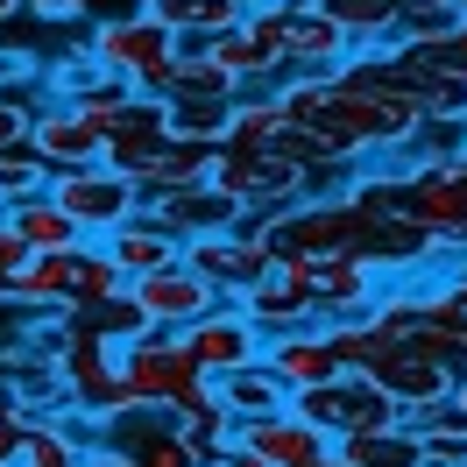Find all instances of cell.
Segmentation results:
<instances>
[{
  "label": "cell",
  "mask_w": 467,
  "mask_h": 467,
  "mask_svg": "<svg viewBox=\"0 0 467 467\" xmlns=\"http://www.w3.org/2000/svg\"><path fill=\"white\" fill-rule=\"evenodd\" d=\"M57 376H64V404L78 410L86 425H107V418H120V410L135 404V397H128V382H120L114 348H107L99 333H71V340H64Z\"/></svg>",
  "instance_id": "obj_5"
},
{
  "label": "cell",
  "mask_w": 467,
  "mask_h": 467,
  "mask_svg": "<svg viewBox=\"0 0 467 467\" xmlns=\"http://www.w3.org/2000/svg\"><path fill=\"white\" fill-rule=\"evenodd\" d=\"M29 263V248H22V241H15V234L0 227V284H7V276H15V269Z\"/></svg>",
  "instance_id": "obj_29"
},
{
  "label": "cell",
  "mask_w": 467,
  "mask_h": 467,
  "mask_svg": "<svg viewBox=\"0 0 467 467\" xmlns=\"http://www.w3.org/2000/svg\"><path fill=\"white\" fill-rule=\"evenodd\" d=\"M29 120H36V107L22 99V92H0V149L29 142Z\"/></svg>",
  "instance_id": "obj_26"
},
{
  "label": "cell",
  "mask_w": 467,
  "mask_h": 467,
  "mask_svg": "<svg viewBox=\"0 0 467 467\" xmlns=\"http://www.w3.org/2000/svg\"><path fill=\"white\" fill-rule=\"evenodd\" d=\"M213 404L227 425H255V418H276V410H291V389L269 376L263 361H248V368H234V376H213Z\"/></svg>",
  "instance_id": "obj_15"
},
{
  "label": "cell",
  "mask_w": 467,
  "mask_h": 467,
  "mask_svg": "<svg viewBox=\"0 0 467 467\" xmlns=\"http://www.w3.org/2000/svg\"><path fill=\"white\" fill-rule=\"evenodd\" d=\"M446 404L461 410V425H467V376H453V389H446Z\"/></svg>",
  "instance_id": "obj_31"
},
{
  "label": "cell",
  "mask_w": 467,
  "mask_h": 467,
  "mask_svg": "<svg viewBox=\"0 0 467 467\" xmlns=\"http://www.w3.org/2000/svg\"><path fill=\"white\" fill-rule=\"evenodd\" d=\"M333 453L348 467H418V432H354V439H333Z\"/></svg>",
  "instance_id": "obj_23"
},
{
  "label": "cell",
  "mask_w": 467,
  "mask_h": 467,
  "mask_svg": "<svg viewBox=\"0 0 467 467\" xmlns=\"http://www.w3.org/2000/svg\"><path fill=\"white\" fill-rule=\"evenodd\" d=\"M418 467H467V425L418 432Z\"/></svg>",
  "instance_id": "obj_25"
},
{
  "label": "cell",
  "mask_w": 467,
  "mask_h": 467,
  "mask_svg": "<svg viewBox=\"0 0 467 467\" xmlns=\"http://www.w3.org/2000/svg\"><path fill=\"white\" fill-rule=\"evenodd\" d=\"M22 7H29V0H0V29H7V22L22 15Z\"/></svg>",
  "instance_id": "obj_32"
},
{
  "label": "cell",
  "mask_w": 467,
  "mask_h": 467,
  "mask_svg": "<svg viewBox=\"0 0 467 467\" xmlns=\"http://www.w3.org/2000/svg\"><path fill=\"white\" fill-rule=\"evenodd\" d=\"M284 7H291V0H284ZM284 7H263V15L220 29L213 43H199V57L213 64L234 92L241 86H276V71H284Z\"/></svg>",
  "instance_id": "obj_4"
},
{
  "label": "cell",
  "mask_w": 467,
  "mask_h": 467,
  "mask_svg": "<svg viewBox=\"0 0 467 467\" xmlns=\"http://www.w3.org/2000/svg\"><path fill=\"white\" fill-rule=\"evenodd\" d=\"M0 213H7V199H0Z\"/></svg>",
  "instance_id": "obj_34"
},
{
  "label": "cell",
  "mask_w": 467,
  "mask_h": 467,
  "mask_svg": "<svg viewBox=\"0 0 467 467\" xmlns=\"http://www.w3.org/2000/svg\"><path fill=\"white\" fill-rule=\"evenodd\" d=\"M120 297H128V312H135L149 333H184V326H199L213 305H227V297L213 291V284H205V276L184 263V255H177L171 269H149V276H135Z\"/></svg>",
  "instance_id": "obj_6"
},
{
  "label": "cell",
  "mask_w": 467,
  "mask_h": 467,
  "mask_svg": "<svg viewBox=\"0 0 467 467\" xmlns=\"http://www.w3.org/2000/svg\"><path fill=\"white\" fill-rule=\"evenodd\" d=\"M135 15L156 22L163 36H177V50H199V43H213L220 29H234V7H227V0H142Z\"/></svg>",
  "instance_id": "obj_16"
},
{
  "label": "cell",
  "mask_w": 467,
  "mask_h": 467,
  "mask_svg": "<svg viewBox=\"0 0 467 467\" xmlns=\"http://www.w3.org/2000/svg\"><path fill=\"white\" fill-rule=\"evenodd\" d=\"M404 64H410V57H404ZM410 92H418V114H425V128H467V78H461V71L410 64Z\"/></svg>",
  "instance_id": "obj_21"
},
{
  "label": "cell",
  "mask_w": 467,
  "mask_h": 467,
  "mask_svg": "<svg viewBox=\"0 0 467 467\" xmlns=\"http://www.w3.org/2000/svg\"><path fill=\"white\" fill-rule=\"evenodd\" d=\"M263 368L276 382H284V389H319V382H333L340 376V361H333V348H326L319 333H291V340H269L263 348Z\"/></svg>",
  "instance_id": "obj_17"
},
{
  "label": "cell",
  "mask_w": 467,
  "mask_h": 467,
  "mask_svg": "<svg viewBox=\"0 0 467 467\" xmlns=\"http://www.w3.org/2000/svg\"><path fill=\"white\" fill-rule=\"evenodd\" d=\"M29 149L50 163V177H57V171H92V163L107 156V135H99L92 120H78L71 107H36Z\"/></svg>",
  "instance_id": "obj_13"
},
{
  "label": "cell",
  "mask_w": 467,
  "mask_h": 467,
  "mask_svg": "<svg viewBox=\"0 0 467 467\" xmlns=\"http://www.w3.org/2000/svg\"><path fill=\"white\" fill-rule=\"evenodd\" d=\"M43 199L57 205L86 241H107V234H120L135 213H142V192H135L120 171H107V163H92V171H57Z\"/></svg>",
  "instance_id": "obj_3"
},
{
  "label": "cell",
  "mask_w": 467,
  "mask_h": 467,
  "mask_svg": "<svg viewBox=\"0 0 467 467\" xmlns=\"http://www.w3.org/2000/svg\"><path fill=\"white\" fill-rule=\"evenodd\" d=\"M184 263L199 269L205 284L220 297H241V291H255L269 276V255H263V241L248 227H227V234H199V241H184Z\"/></svg>",
  "instance_id": "obj_11"
},
{
  "label": "cell",
  "mask_w": 467,
  "mask_h": 467,
  "mask_svg": "<svg viewBox=\"0 0 467 467\" xmlns=\"http://www.w3.org/2000/svg\"><path fill=\"white\" fill-rule=\"evenodd\" d=\"M43 22H78V0H36Z\"/></svg>",
  "instance_id": "obj_30"
},
{
  "label": "cell",
  "mask_w": 467,
  "mask_h": 467,
  "mask_svg": "<svg viewBox=\"0 0 467 467\" xmlns=\"http://www.w3.org/2000/svg\"><path fill=\"white\" fill-rule=\"evenodd\" d=\"M319 7L333 29L354 43V57H389L397 50V29H404V7L397 0H305Z\"/></svg>",
  "instance_id": "obj_14"
},
{
  "label": "cell",
  "mask_w": 467,
  "mask_h": 467,
  "mask_svg": "<svg viewBox=\"0 0 467 467\" xmlns=\"http://www.w3.org/2000/svg\"><path fill=\"white\" fill-rule=\"evenodd\" d=\"M22 432H29V418H22L15 404H0V467L22 461Z\"/></svg>",
  "instance_id": "obj_27"
},
{
  "label": "cell",
  "mask_w": 467,
  "mask_h": 467,
  "mask_svg": "<svg viewBox=\"0 0 467 467\" xmlns=\"http://www.w3.org/2000/svg\"><path fill=\"white\" fill-rule=\"evenodd\" d=\"M177 340H184V354H192V368H199L205 382L234 376V368H248V361H263V348H269L263 333H255V319H248L234 297H227V305H213L199 326H184Z\"/></svg>",
  "instance_id": "obj_9"
},
{
  "label": "cell",
  "mask_w": 467,
  "mask_h": 467,
  "mask_svg": "<svg viewBox=\"0 0 467 467\" xmlns=\"http://www.w3.org/2000/svg\"><path fill=\"white\" fill-rule=\"evenodd\" d=\"M15 467H22V461H15Z\"/></svg>",
  "instance_id": "obj_35"
},
{
  "label": "cell",
  "mask_w": 467,
  "mask_h": 467,
  "mask_svg": "<svg viewBox=\"0 0 467 467\" xmlns=\"http://www.w3.org/2000/svg\"><path fill=\"white\" fill-rule=\"evenodd\" d=\"M86 467H128L120 453H86Z\"/></svg>",
  "instance_id": "obj_33"
},
{
  "label": "cell",
  "mask_w": 467,
  "mask_h": 467,
  "mask_svg": "<svg viewBox=\"0 0 467 467\" xmlns=\"http://www.w3.org/2000/svg\"><path fill=\"white\" fill-rule=\"evenodd\" d=\"M86 57L99 64L107 78H120L128 92L163 99L171 64H177V36H163L156 22H142V15H120V22H99V29L86 36Z\"/></svg>",
  "instance_id": "obj_2"
},
{
  "label": "cell",
  "mask_w": 467,
  "mask_h": 467,
  "mask_svg": "<svg viewBox=\"0 0 467 467\" xmlns=\"http://www.w3.org/2000/svg\"><path fill=\"white\" fill-rule=\"evenodd\" d=\"M120 361V382H128V397L149 410H177V418H192L205 404V376L192 368V354L177 333H142V340H128L114 348Z\"/></svg>",
  "instance_id": "obj_1"
},
{
  "label": "cell",
  "mask_w": 467,
  "mask_h": 467,
  "mask_svg": "<svg viewBox=\"0 0 467 467\" xmlns=\"http://www.w3.org/2000/svg\"><path fill=\"white\" fill-rule=\"evenodd\" d=\"M43 192H50V163H43L29 142H22V149H0V199L22 205V199H43Z\"/></svg>",
  "instance_id": "obj_24"
},
{
  "label": "cell",
  "mask_w": 467,
  "mask_h": 467,
  "mask_svg": "<svg viewBox=\"0 0 467 467\" xmlns=\"http://www.w3.org/2000/svg\"><path fill=\"white\" fill-rule=\"evenodd\" d=\"M404 22H432V15H461V0H397Z\"/></svg>",
  "instance_id": "obj_28"
},
{
  "label": "cell",
  "mask_w": 467,
  "mask_h": 467,
  "mask_svg": "<svg viewBox=\"0 0 467 467\" xmlns=\"http://www.w3.org/2000/svg\"><path fill=\"white\" fill-rule=\"evenodd\" d=\"M99 255H107V263H114L128 284H135V276H149V269H171L177 255H184V241H171L163 227H149L142 213H135L120 234H107V241H99Z\"/></svg>",
  "instance_id": "obj_18"
},
{
  "label": "cell",
  "mask_w": 467,
  "mask_h": 467,
  "mask_svg": "<svg viewBox=\"0 0 467 467\" xmlns=\"http://www.w3.org/2000/svg\"><path fill=\"white\" fill-rule=\"evenodd\" d=\"M120 291H128V276L99 255V241H86V248L71 255V312L86 319V312H99V305H114Z\"/></svg>",
  "instance_id": "obj_22"
},
{
  "label": "cell",
  "mask_w": 467,
  "mask_h": 467,
  "mask_svg": "<svg viewBox=\"0 0 467 467\" xmlns=\"http://www.w3.org/2000/svg\"><path fill=\"white\" fill-rule=\"evenodd\" d=\"M404 220L410 227H425L446 248V255H467V171L446 156L432 177H418L404 199Z\"/></svg>",
  "instance_id": "obj_10"
},
{
  "label": "cell",
  "mask_w": 467,
  "mask_h": 467,
  "mask_svg": "<svg viewBox=\"0 0 467 467\" xmlns=\"http://www.w3.org/2000/svg\"><path fill=\"white\" fill-rule=\"evenodd\" d=\"M234 446L263 467H319L333 453V439L312 432L297 410H276V418H255V425H234Z\"/></svg>",
  "instance_id": "obj_12"
},
{
  "label": "cell",
  "mask_w": 467,
  "mask_h": 467,
  "mask_svg": "<svg viewBox=\"0 0 467 467\" xmlns=\"http://www.w3.org/2000/svg\"><path fill=\"white\" fill-rule=\"evenodd\" d=\"M171 114V135L177 142H199V149H220L234 128V92H171L163 99Z\"/></svg>",
  "instance_id": "obj_20"
},
{
  "label": "cell",
  "mask_w": 467,
  "mask_h": 467,
  "mask_svg": "<svg viewBox=\"0 0 467 467\" xmlns=\"http://www.w3.org/2000/svg\"><path fill=\"white\" fill-rule=\"evenodd\" d=\"M0 227L15 234L29 255H71V248H86V234L71 227V220H64L50 199H22V205H7V213H0Z\"/></svg>",
  "instance_id": "obj_19"
},
{
  "label": "cell",
  "mask_w": 467,
  "mask_h": 467,
  "mask_svg": "<svg viewBox=\"0 0 467 467\" xmlns=\"http://www.w3.org/2000/svg\"><path fill=\"white\" fill-rule=\"evenodd\" d=\"M248 319H255V333L263 340H291V333H326L319 319V297H312V263H276L255 284V291L234 297Z\"/></svg>",
  "instance_id": "obj_7"
},
{
  "label": "cell",
  "mask_w": 467,
  "mask_h": 467,
  "mask_svg": "<svg viewBox=\"0 0 467 467\" xmlns=\"http://www.w3.org/2000/svg\"><path fill=\"white\" fill-rule=\"evenodd\" d=\"M171 149H177V135H171L163 99H142V92H135V107L107 128V156H99V163H107V171H120L135 192H142L149 177L163 171V156H171Z\"/></svg>",
  "instance_id": "obj_8"
}]
</instances>
